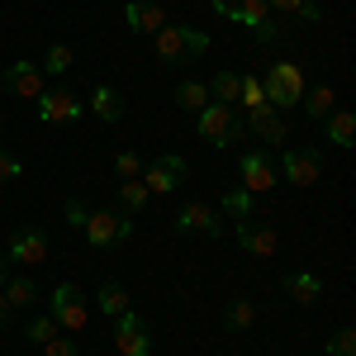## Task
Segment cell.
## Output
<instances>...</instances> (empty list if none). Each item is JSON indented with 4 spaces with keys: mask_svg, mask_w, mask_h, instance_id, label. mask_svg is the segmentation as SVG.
<instances>
[{
    "mask_svg": "<svg viewBox=\"0 0 356 356\" xmlns=\"http://www.w3.org/2000/svg\"><path fill=\"white\" fill-rule=\"evenodd\" d=\"M152 53L166 67H186V62L209 53V33L204 29H191V24H162L152 33Z\"/></svg>",
    "mask_w": 356,
    "mask_h": 356,
    "instance_id": "6da1fadb",
    "label": "cell"
},
{
    "mask_svg": "<svg viewBox=\"0 0 356 356\" xmlns=\"http://www.w3.org/2000/svg\"><path fill=\"white\" fill-rule=\"evenodd\" d=\"M195 134L204 138V143H214V147H233V143H243L247 138V124L238 105H204V110L195 114Z\"/></svg>",
    "mask_w": 356,
    "mask_h": 356,
    "instance_id": "7a4b0ae2",
    "label": "cell"
},
{
    "mask_svg": "<svg viewBox=\"0 0 356 356\" xmlns=\"http://www.w3.org/2000/svg\"><path fill=\"white\" fill-rule=\"evenodd\" d=\"M209 5H214L219 15H228V19L247 24L257 43H275V38H280V24H275V15H271L266 0H209Z\"/></svg>",
    "mask_w": 356,
    "mask_h": 356,
    "instance_id": "3957f363",
    "label": "cell"
},
{
    "mask_svg": "<svg viewBox=\"0 0 356 356\" xmlns=\"http://www.w3.org/2000/svg\"><path fill=\"white\" fill-rule=\"evenodd\" d=\"M261 90H266V105H271L275 114L290 110V105H300V95L309 90V86H304V67H295V62H275V67H266Z\"/></svg>",
    "mask_w": 356,
    "mask_h": 356,
    "instance_id": "277c9868",
    "label": "cell"
},
{
    "mask_svg": "<svg viewBox=\"0 0 356 356\" xmlns=\"http://www.w3.org/2000/svg\"><path fill=\"white\" fill-rule=\"evenodd\" d=\"M48 314L57 318V328L62 332H81L86 318H90V304H86L81 285H72V280H57L53 295H48Z\"/></svg>",
    "mask_w": 356,
    "mask_h": 356,
    "instance_id": "5b68a950",
    "label": "cell"
},
{
    "mask_svg": "<svg viewBox=\"0 0 356 356\" xmlns=\"http://www.w3.org/2000/svg\"><path fill=\"white\" fill-rule=\"evenodd\" d=\"M275 176H285L290 186L309 191V186L323 181V152H318V147H285L280 162H275Z\"/></svg>",
    "mask_w": 356,
    "mask_h": 356,
    "instance_id": "8992f818",
    "label": "cell"
},
{
    "mask_svg": "<svg viewBox=\"0 0 356 356\" xmlns=\"http://www.w3.org/2000/svg\"><path fill=\"white\" fill-rule=\"evenodd\" d=\"M114 347H119V356H152V328L138 309H124L114 318Z\"/></svg>",
    "mask_w": 356,
    "mask_h": 356,
    "instance_id": "52a82bcc",
    "label": "cell"
},
{
    "mask_svg": "<svg viewBox=\"0 0 356 356\" xmlns=\"http://www.w3.org/2000/svg\"><path fill=\"white\" fill-rule=\"evenodd\" d=\"M238 176H243V191H247V195H266L275 181H280L266 147H247L243 157H238Z\"/></svg>",
    "mask_w": 356,
    "mask_h": 356,
    "instance_id": "ba28073f",
    "label": "cell"
},
{
    "mask_svg": "<svg viewBox=\"0 0 356 356\" xmlns=\"http://www.w3.org/2000/svg\"><path fill=\"white\" fill-rule=\"evenodd\" d=\"M191 176V166H186V157H176V152H162L152 166H143V186H147V195H171L181 181Z\"/></svg>",
    "mask_w": 356,
    "mask_h": 356,
    "instance_id": "9c48e42d",
    "label": "cell"
},
{
    "mask_svg": "<svg viewBox=\"0 0 356 356\" xmlns=\"http://www.w3.org/2000/svg\"><path fill=\"white\" fill-rule=\"evenodd\" d=\"M171 223H176V233H200V238H219L223 233L219 209L204 204V200H186V204L171 214Z\"/></svg>",
    "mask_w": 356,
    "mask_h": 356,
    "instance_id": "30bf717a",
    "label": "cell"
},
{
    "mask_svg": "<svg viewBox=\"0 0 356 356\" xmlns=\"http://www.w3.org/2000/svg\"><path fill=\"white\" fill-rule=\"evenodd\" d=\"M0 86L15 95V100H38L48 86H43V67L38 62H29V57H19V62H10L5 72H0Z\"/></svg>",
    "mask_w": 356,
    "mask_h": 356,
    "instance_id": "8fae6325",
    "label": "cell"
},
{
    "mask_svg": "<svg viewBox=\"0 0 356 356\" xmlns=\"http://www.w3.org/2000/svg\"><path fill=\"white\" fill-rule=\"evenodd\" d=\"M81 114H86V105L67 86H53V90L38 95V119H43V124H76Z\"/></svg>",
    "mask_w": 356,
    "mask_h": 356,
    "instance_id": "7c38bea8",
    "label": "cell"
},
{
    "mask_svg": "<svg viewBox=\"0 0 356 356\" xmlns=\"http://www.w3.org/2000/svg\"><path fill=\"white\" fill-rule=\"evenodd\" d=\"M238 243H243L247 257L266 261V257H275V247H280V233L266 219H238Z\"/></svg>",
    "mask_w": 356,
    "mask_h": 356,
    "instance_id": "4fadbf2b",
    "label": "cell"
},
{
    "mask_svg": "<svg viewBox=\"0 0 356 356\" xmlns=\"http://www.w3.org/2000/svg\"><path fill=\"white\" fill-rule=\"evenodd\" d=\"M119 209H90L81 223V233H86V243L95 247V252H110V247H119Z\"/></svg>",
    "mask_w": 356,
    "mask_h": 356,
    "instance_id": "5bb4252c",
    "label": "cell"
},
{
    "mask_svg": "<svg viewBox=\"0 0 356 356\" xmlns=\"http://www.w3.org/2000/svg\"><path fill=\"white\" fill-rule=\"evenodd\" d=\"M10 261H24V266H38L48 261V233L43 228H15L10 233V247H5Z\"/></svg>",
    "mask_w": 356,
    "mask_h": 356,
    "instance_id": "9a60e30c",
    "label": "cell"
},
{
    "mask_svg": "<svg viewBox=\"0 0 356 356\" xmlns=\"http://www.w3.org/2000/svg\"><path fill=\"white\" fill-rule=\"evenodd\" d=\"M124 24L134 29V33H157V29L171 24V19H166L162 0H129V5H124Z\"/></svg>",
    "mask_w": 356,
    "mask_h": 356,
    "instance_id": "2e32d148",
    "label": "cell"
},
{
    "mask_svg": "<svg viewBox=\"0 0 356 356\" xmlns=\"http://www.w3.org/2000/svg\"><path fill=\"white\" fill-rule=\"evenodd\" d=\"M86 114H95L100 124H119V119L129 114V100H124V90H114V86H95L90 100H86Z\"/></svg>",
    "mask_w": 356,
    "mask_h": 356,
    "instance_id": "e0dca14e",
    "label": "cell"
},
{
    "mask_svg": "<svg viewBox=\"0 0 356 356\" xmlns=\"http://www.w3.org/2000/svg\"><path fill=\"white\" fill-rule=\"evenodd\" d=\"M323 138H328L332 147L352 152V147H356V114L352 110H332L328 119H323Z\"/></svg>",
    "mask_w": 356,
    "mask_h": 356,
    "instance_id": "ac0fdd59",
    "label": "cell"
},
{
    "mask_svg": "<svg viewBox=\"0 0 356 356\" xmlns=\"http://www.w3.org/2000/svg\"><path fill=\"white\" fill-rule=\"evenodd\" d=\"M243 124H247V138H261V143H285L290 138L285 119L275 110H261V114H252V119H243Z\"/></svg>",
    "mask_w": 356,
    "mask_h": 356,
    "instance_id": "d6986e66",
    "label": "cell"
},
{
    "mask_svg": "<svg viewBox=\"0 0 356 356\" xmlns=\"http://www.w3.org/2000/svg\"><path fill=\"white\" fill-rule=\"evenodd\" d=\"M95 309H100V318H119V314L134 309V304H129V290H124L119 280H105V285L95 290Z\"/></svg>",
    "mask_w": 356,
    "mask_h": 356,
    "instance_id": "ffe728a7",
    "label": "cell"
},
{
    "mask_svg": "<svg viewBox=\"0 0 356 356\" xmlns=\"http://www.w3.org/2000/svg\"><path fill=\"white\" fill-rule=\"evenodd\" d=\"M285 295H290L295 304H314L318 295H323V280H318L314 271H290L285 275Z\"/></svg>",
    "mask_w": 356,
    "mask_h": 356,
    "instance_id": "44dd1931",
    "label": "cell"
},
{
    "mask_svg": "<svg viewBox=\"0 0 356 356\" xmlns=\"http://www.w3.org/2000/svg\"><path fill=\"white\" fill-rule=\"evenodd\" d=\"M0 295H5L10 309H33V304H38V285H33L29 275H10V280L0 285Z\"/></svg>",
    "mask_w": 356,
    "mask_h": 356,
    "instance_id": "7402d4cb",
    "label": "cell"
},
{
    "mask_svg": "<svg viewBox=\"0 0 356 356\" xmlns=\"http://www.w3.org/2000/svg\"><path fill=\"white\" fill-rule=\"evenodd\" d=\"M271 15H285V19H304V24H318L323 19V5L318 0H266Z\"/></svg>",
    "mask_w": 356,
    "mask_h": 356,
    "instance_id": "603a6c76",
    "label": "cell"
},
{
    "mask_svg": "<svg viewBox=\"0 0 356 356\" xmlns=\"http://www.w3.org/2000/svg\"><path fill=\"white\" fill-rule=\"evenodd\" d=\"M300 105H304L309 119H318V124H323V119L337 110V95H332V86H314V90H304V95H300Z\"/></svg>",
    "mask_w": 356,
    "mask_h": 356,
    "instance_id": "cb8c5ba5",
    "label": "cell"
},
{
    "mask_svg": "<svg viewBox=\"0 0 356 356\" xmlns=\"http://www.w3.org/2000/svg\"><path fill=\"white\" fill-rule=\"evenodd\" d=\"M238 105H243V119L271 110V105H266V90H261V76H243V81H238Z\"/></svg>",
    "mask_w": 356,
    "mask_h": 356,
    "instance_id": "d4e9b609",
    "label": "cell"
},
{
    "mask_svg": "<svg viewBox=\"0 0 356 356\" xmlns=\"http://www.w3.org/2000/svg\"><path fill=\"white\" fill-rule=\"evenodd\" d=\"M204 105H209V86H204V81H195V76H191V81H181V86H176V110L200 114Z\"/></svg>",
    "mask_w": 356,
    "mask_h": 356,
    "instance_id": "484cf974",
    "label": "cell"
},
{
    "mask_svg": "<svg viewBox=\"0 0 356 356\" xmlns=\"http://www.w3.org/2000/svg\"><path fill=\"white\" fill-rule=\"evenodd\" d=\"M72 62H76V53H72V43H48V53H43V76H67L72 72Z\"/></svg>",
    "mask_w": 356,
    "mask_h": 356,
    "instance_id": "4316f807",
    "label": "cell"
},
{
    "mask_svg": "<svg viewBox=\"0 0 356 356\" xmlns=\"http://www.w3.org/2000/svg\"><path fill=\"white\" fill-rule=\"evenodd\" d=\"M238 72H214V86H209V100L214 105H238Z\"/></svg>",
    "mask_w": 356,
    "mask_h": 356,
    "instance_id": "83f0119b",
    "label": "cell"
},
{
    "mask_svg": "<svg viewBox=\"0 0 356 356\" xmlns=\"http://www.w3.org/2000/svg\"><path fill=\"white\" fill-rule=\"evenodd\" d=\"M147 186L143 181H119V204H124V214H143L147 209Z\"/></svg>",
    "mask_w": 356,
    "mask_h": 356,
    "instance_id": "f1b7e54d",
    "label": "cell"
},
{
    "mask_svg": "<svg viewBox=\"0 0 356 356\" xmlns=\"http://www.w3.org/2000/svg\"><path fill=\"white\" fill-rule=\"evenodd\" d=\"M223 323H228V332H247L252 323H257V304L252 300H233L228 314H223Z\"/></svg>",
    "mask_w": 356,
    "mask_h": 356,
    "instance_id": "f546056e",
    "label": "cell"
},
{
    "mask_svg": "<svg viewBox=\"0 0 356 356\" xmlns=\"http://www.w3.org/2000/svg\"><path fill=\"white\" fill-rule=\"evenodd\" d=\"M57 332H62V328H57V318H53V314H38V318H29V323H24V342L43 347V342H53Z\"/></svg>",
    "mask_w": 356,
    "mask_h": 356,
    "instance_id": "4dcf8cb0",
    "label": "cell"
},
{
    "mask_svg": "<svg viewBox=\"0 0 356 356\" xmlns=\"http://www.w3.org/2000/svg\"><path fill=\"white\" fill-rule=\"evenodd\" d=\"M223 214H233V219H257V195H247L243 186L228 191L223 195Z\"/></svg>",
    "mask_w": 356,
    "mask_h": 356,
    "instance_id": "1f68e13d",
    "label": "cell"
},
{
    "mask_svg": "<svg viewBox=\"0 0 356 356\" xmlns=\"http://www.w3.org/2000/svg\"><path fill=\"white\" fill-rule=\"evenodd\" d=\"M114 176H119V181H138V176H143V157H138V152H119V157H114Z\"/></svg>",
    "mask_w": 356,
    "mask_h": 356,
    "instance_id": "d6a6232c",
    "label": "cell"
},
{
    "mask_svg": "<svg viewBox=\"0 0 356 356\" xmlns=\"http://www.w3.org/2000/svg\"><path fill=\"white\" fill-rule=\"evenodd\" d=\"M328 356H356V328H337L328 337Z\"/></svg>",
    "mask_w": 356,
    "mask_h": 356,
    "instance_id": "836d02e7",
    "label": "cell"
},
{
    "mask_svg": "<svg viewBox=\"0 0 356 356\" xmlns=\"http://www.w3.org/2000/svg\"><path fill=\"white\" fill-rule=\"evenodd\" d=\"M43 356H81V347H76L72 337H62V332H57L53 342H43Z\"/></svg>",
    "mask_w": 356,
    "mask_h": 356,
    "instance_id": "e575fe53",
    "label": "cell"
},
{
    "mask_svg": "<svg viewBox=\"0 0 356 356\" xmlns=\"http://www.w3.org/2000/svg\"><path fill=\"white\" fill-rule=\"evenodd\" d=\"M19 176H24V162H19L15 152L0 147V181H19Z\"/></svg>",
    "mask_w": 356,
    "mask_h": 356,
    "instance_id": "d590c367",
    "label": "cell"
},
{
    "mask_svg": "<svg viewBox=\"0 0 356 356\" xmlns=\"http://www.w3.org/2000/svg\"><path fill=\"white\" fill-rule=\"evenodd\" d=\"M86 214H90V209H86L81 200H67V204H62V223H67V228H81Z\"/></svg>",
    "mask_w": 356,
    "mask_h": 356,
    "instance_id": "8d00e7d4",
    "label": "cell"
},
{
    "mask_svg": "<svg viewBox=\"0 0 356 356\" xmlns=\"http://www.w3.org/2000/svg\"><path fill=\"white\" fill-rule=\"evenodd\" d=\"M10 318H15V309H10V304H5V295H0V328H5Z\"/></svg>",
    "mask_w": 356,
    "mask_h": 356,
    "instance_id": "74e56055",
    "label": "cell"
},
{
    "mask_svg": "<svg viewBox=\"0 0 356 356\" xmlns=\"http://www.w3.org/2000/svg\"><path fill=\"white\" fill-rule=\"evenodd\" d=\"M5 280H10V257L0 252V285H5Z\"/></svg>",
    "mask_w": 356,
    "mask_h": 356,
    "instance_id": "f35d334b",
    "label": "cell"
}]
</instances>
